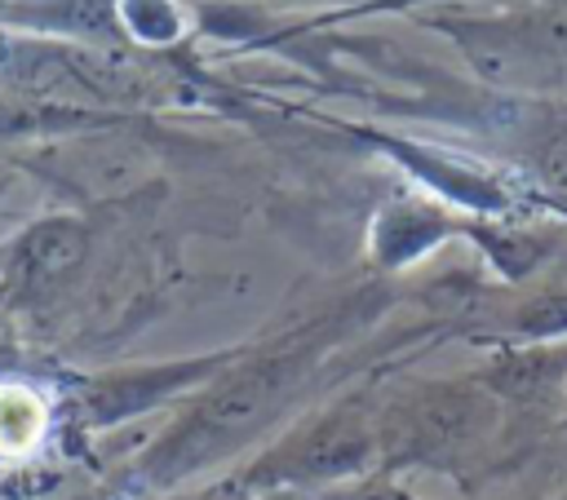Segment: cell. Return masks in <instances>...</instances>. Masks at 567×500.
Segmentation results:
<instances>
[{"mask_svg":"<svg viewBox=\"0 0 567 500\" xmlns=\"http://www.w3.org/2000/svg\"><path fill=\"white\" fill-rule=\"evenodd\" d=\"M434 31H447L470 66L496 84L545 88L567 80V4L532 0L496 18H425Z\"/></svg>","mask_w":567,"mask_h":500,"instance_id":"1","label":"cell"},{"mask_svg":"<svg viewBox=\"0 0 567 500\" xmlns=\"http://www.w3.org/2000/svg\"><path fill=\"white\" fill-rule=\"evenodd\" d=\"M532 173H536L545 186H554V190L567 195V128L554 133V137H545V142H536Z\"/></svg>","mask_w":567,"mask_h":500,"instance_id":"2","label":"cell"},{"mask_svg":"<svg viewBox=\"0 0 567 500\" xmlns=\"http://www.w3.org/2000/svg\"><path fill=\"white\" fill-rule=\"evenodd\" d=\"M346 4H354V9H368V4H377V0H346ZM354 9H350V13H354ZM341 18H346V13H341Z\"/></svg>","mask_w":567,"mask_h":500,"instance_id":"3","label":"cell"}]
</instances>
